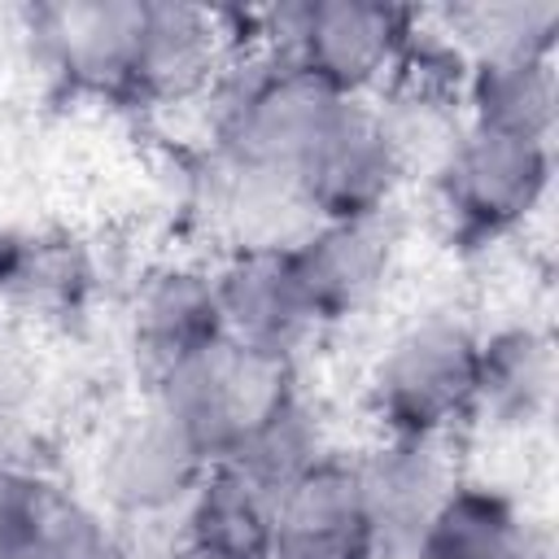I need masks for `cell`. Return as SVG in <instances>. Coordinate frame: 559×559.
<instances>
[{
  "label": "cell",
  "mask_w": 559,
  "mask_h": 559,
  "mask_svg": "<svg viewBox=\"0 0 559 559\" xmlns=\"http://www.w3.org/2000/svg\"><path fill=\"white\" fill-rule=\"evenodd\" d=\"M480 323L459 306L402 319L367 367V411L380 437H463L476 411Z\"/></svg>",
  "instance_id": "1"
},
{
  "label": "cell",
  "mask_w": 559,
  "mask_h": 559,
  "mask_svg": "<svg viewBox=\"0 0 559 559\" xmlns=\"http://www.w3.org/2000/svg\"><path fill=\"white\" fill-rule=\"evenodd\" d=\"M419 9L380 0H306L249 9L245 48L301 66L341 96L371 100L402 70Z\"/></svg>",
  "instance_id": "2"
},
{
  "label": "cell",
  "mask_w": 559,
  "mask_h": 559,
  "mask_svg": "<svg viewBox=\"0 0 559 559\" xmlns=\"http://www.w3.org/2000/svg\"><path fill=\"white\" fill-rule=\"evenodd\" d=\"M301 384L293 358L249 349L231 336L201 345L148 380V402L179 419L210 463L227 459L293 389Z\"/></svg>",
  "instance_id": "3"
},
{
  "label": "cell",
  "mask_w": 559,
  "mask_h": 559,
  "mask_svg": "<svg viewBox=\"0 0 559 559\" xmlns=\"http://www.w3.org/2000/svg\"><path fill=\"white\" fill-rule=\"evenodd\" d=\"M205 472L210 454L197 437L144 397L105 428L92 454V502L127 533L170 520L179 528Z\"/></svg>",
  "instance_id": "4"
},
{
  "label": "cell",
  "mask_w": 559,
  "mask_h": 559,
  "mask_svg": "<svg viewBox=\"0 0 559 559\" xmlns=\"http://www.w3.org/2000/svg\"><path fill=\"white\" fill-rule=\"evenodd\" d=\"M555 144L463 127L428 188L437 192L450 231L467 245H493L524 231L550 197Z\"/></svg>",
  "instance_id": "5"
},
{
  "label": "cell",
  "mask_w": 559,
  "mask_h": 559,
  "mask_svg": "<svg viewBox=\"0 0 559 559\" xmlns=\"http://www.w3.org/2000/svg\"><path fill=\"white\" fill-rule=\"evenodd\" d=\"M354 467L380 559H406L441 502L467 480L459 437H376L354 454Z\"/></svg>",
  "instance_id": "6"
},
{
  "label": "cell",
  "mask_w": 559,
  "mask_h": 559,
  "mask_svg": "<svg viewBox=\"0 0 559 559\" xmlns=\"http://www.w3.org/2000/svg\"><path fill=\"white\" fill-rule=\"evenodd\" d=\"M288 253L319 328H336L371 314L384 301L402 266V218L397 210L362 218H319Z\"/></svg>",
  "instance_id": "7"
},
{
  "label": "cell",
  "mask_w": 559,
  "mask_h": 559,
  "mask_svg": "<svg viewBox=\"0 0 559 559\" xmlns=\"http://www.w3.org/2000/svg\"><path fill=\"white\" fill-rule=\"evenodd\" d=\"M144 0H57L22 13L35 61L79 92L127 96Z\"/></svg>",
  "instance_id": "8"
},
{
  "label": "cell",
  "mask_w": 559,
  "mask_h": 559,
  "mask_svg": "<svg viewBox=\"0 0 559 559\" xmlns=\"http://www.w3.org/2000/svg\"><path fill=\"white\" fill-rule=\"evenodd\" d=\"M231 35L223 9L144 0L127 96L144 105H192L205 100L231 61Z\"/></svg>",
  "instance_id": "9"
},
{
  "label": "cell",
  "mask_w": 559,
  "mask_h": 559,
  "mask_svg": "<svg viewBox=\"0 0 559 559\" xmlns=\"http://www.w3.org/2000/svg\"><path fill=\"white\" fill-rule=\"evenodd\" d=\"M266 559H380L354 454L332 450L275 493Z\"/></svg>",
  "instance_id": "10"
},
{
  "label": "cell",
  "mask_w": 559,
  "mask_h": 559,
  "mask_svg": "<svg viewBox=\"0 0 559 559\" xmlns=\"http://www.w3.org/2000/svg\"><path fill=\"white\" fill-rule=\"evenodd\" d=\"M314 218H362L397 210L406 175L380 131L371 100H345L336 127L297 179Z\"/></svg>",
  "instance_id": "11"
},
{
  "label": "cell",
  "mask_w": 559,
  "mask_h": 559,
  "mask_svg": "<svg viewBox=\"0 0 559 559\" xmlns=\"http://www.w3.org/2000/svg\"><path fill=\"white\" fill-rule=\"evenodd\" d=\"M214 288L223 332L249 349L297 362L301 349L323 332L293 253H227L214 266Z\"/></svg>",
  "instance_id": "12"
},
{
  "label": "cell",
  "mask_w": 559,
  "mask_h": 559,
  "mask_svg": "<svg viewBox=\"0 0 559 559\" xmlns=\"http://www.w3.org/2000/svg\"><path fill=\"white\" fill-rule=\"evenodd\" d=\"M555 389H559V354L546 323L507 319L480 328L472 419H480L502 437H528L550 424Z\"/></svg>",
  "instance_id": "13"
},
{
  "label": "cell",
  "mask_w": 559,
  "mask_h": 559,
  "mask_svg": "<svg viewBox=\"0 0 559 559\" xmlns=\"http://www.w3.org/2000/svg\"><path fill=\"white\" fill-rule=\"evenodd\" d=\"M127 336H131V354H135L144 380H153L170 362L197 354L201 345L227 336L214 271L201 262L153 266L131 293Z\"/></svg>",
  "instance_id": "14"
},
{
  "label": "cell",
  "mask_w": 559,
  "mask_h": 559,
  "mask_svg": "<svg viewBox=\"0 0 559 559\" xmlns=\"http://www.w3.org/2000/svg\"><path fill=\"white\" fill-rule=\"evenodd\" d=\"M406 559H555L550 528L515 493L463 480Z\"/></svg>",
  "instance_id": "15"
},
{
  "label": "cell",
  "mask_w": 559,
  "mask_h": 559,
  "mask_svg": "<svg viewBox=\"0 0 559 559\" xmlns=\"http://www.w3.org/2000/svg\"><path fill=\"white\" fill-rule=\"evenodd\" d=\"M463 118L467 127L550 140L559 122V70L555 57H498L463 70Z\"/></svg>",
  "instance_id": "16"
},
{
  "label": "cell",
  "mask_w": 559,
  "mask_h": 559,
  "mask_svg": "<svg viewBox=\"0 0 559 559\" xmlns=\"http://www.w3.org/2000/svg\"><path fill=\"white\" fill-rule=\"evenodd\" d=\"M424 17L463 70L498 57H555L559 44V4L550 0H472L424 9Z\"/></svg>",
  "instance_id": "17"
},
{
  "label": "cell",
  "mask_w": 559,
  "mask_h": 559,
  "mask_svg": "<svg viewBox=\"0 0 559 559\" xmlns=\"http://www.w3.org/2000/svg\"><path fill=\"white\" fill-rule=\"evenodd\" d=\"M271 520H275V493L266 485H258L249 472H240L236 463L218 459L201 476V485L179 520V537L266 559Z\"/></svg>",
  "instance_id": "18"
},
{
  "label": "cell",
  "mask_w": 559,
  "mask_h": 559,
  "mask_svg": "<svg viewBox=\"0 0 559 559\" xmlns=\"http://www.w3.org/2000/svg\"><path fill=\"white\" fill-rule=\"evenodd\" d=\"M332 432H328V415L323 406L306 393V384H297L231 454L227 463H236L240 472H249L258 485H266L271 493H280L288 480H297L306 467H314L323 454H332Z\"/></svg>",
  "instance_id": "19"
},
{
  "label": "cell",
  "mask_w": 559,
  "mask_h": 559,
  "mask_svg": "<svg viewBox=\"0 0 559 559\" xmlns=\"http://www.w3.org/2000/svg\"><path fill=\"white\" fill-rule=\"evenodd\" d=\"M61 493L52 472L35 459L26 424H0V559H13L35 537Z\"/></svg>",
  "instance_id": "20"
},
{
  "label": "cell",
  "mask_w": 559,
  "mask_h": 559,
  "mask_svg": "<svg viewBox=\"0 0 559 559\" xmlns=\"http://www.w3.org/2000/svg\"><path fill=\"white\" fill-rule=\"evenodd\" d=\"M13 559H135V537L114 524L92 498H74L66 489Z\"/></svg>",
  "instance_id": "21"
},
{
  "label": "cell",
  "mask_w": 559,
  "mask_h": 559,
  "mask_svg": "<svg viewBox=\"0 0 559 559\" xmlns=\"http://www.w3.org/2000/svg\"><path fill=\"white\" fill-rule=\"evenodd\" d=\"M48 384V358L35 323L0 306V424H31V411Z\"/></svg>",
  "instance_id": "22"
},
{
  "label": "cell",
  "mask_w": 559,
  "mask_h": 559,
  "mask_svg": "<svg viewBox=\"0 0 559 559\" xmlns=\"http://www.w3.org/2000/svg\"><path fill=\"white\" fill-rule=\"evenodd\" d=\"M31 245H35L31 231L0 223V306L13 301V293L22 284V271H26V258H31Z\"/></svg>",
  "instance_id": "23"
},
{
  "label": "cell",
  "mask_w": 559,
  "mask_h": 559,
  "mask_svg": "<svg viewBox=\"0 0 559 559\" xmlns=\"http://www.w3.org/2000/svg\"><path fill=\"white\" fill-rule=\"evenodd\" d=\"M162 559H253V555H240V550H223V546H210V542H192V537H175Z\"/></svg>",
  "instance_id": "24"
}]
</instances>
